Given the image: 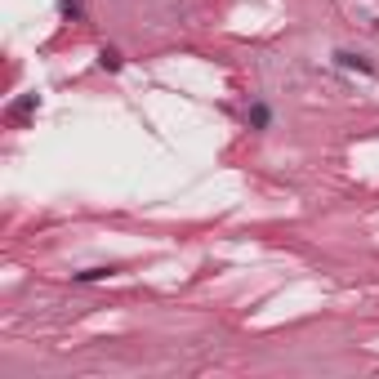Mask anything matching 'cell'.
I'll return each mask as SVG.
<instances>
[{"instance_id":"cell-1","label":"cell","mask_w":379,"mask_h":379,"mask_svg":"<svg viewBox=\"0 0 379 379\" xmlns=\"http://www.w3.org/2000/svg\"><path fill=\"white\" fill-rule=\"evenodd\" d=\"M335 63L343 72H361V76H379V68L370 58H361V54H353V49H335Z\"/></svg>"},{"instance_id":"cell-2","label":"cell","mask_w":379,"mask_h":379,"mask_svg":"<svg viewBox=\"0 0 379 379\" xmlns=\"http://www.w3.org/2000/svg\"><path fill=\"white\" fill-rule=\"evenodd\" d=\"M245 125H250V129H268V125H272L268 103H250V112H245Z\"/></svg>"},{"instance_id":"cell-3","label":"cell","mask_w":379,"mask_h":379,"mask_svg":"<svg viewBox=\"0 0 379 379\" xmlns=\"http://www.w3.org/2000/svg\"><path fill=\"white\" fill-rule=\"evenodd\" d=\"M98 68H103V72H121L125 58L117 54V49H103V54H98Z\"/></svg>"},{"instance_id":"cell-4","label":"cell","mask_w":379,"mask_h":379,"mask_svg":"<svg viewBox=\"0 0 379 379\" xmlns=\"http://www.w3.org/2000/svg\"><path fill=\"white\" fill-rule=\"evenodd\" d=\"M103 277H112V268H80L76 282H103Z\"/></svg>"},{"instance_id":"cell-5","label":"cell","mask_w":379,"mask_h":379,"mask_svg":"<svg viewBox=\"0 0 379 379\" xmlns=\"http://www.w3.org/2000/svg\"><path fill=\"white\" fill-rule=\"evenodd\" d=\"M31 107H41V98H36V94H27V98H23V103H18V107H14V117H27V112H31Z\"/></svg>"},{"instance_id":"cell-6","label":"cell","mask_w":379,"mask_h":379,"mask_svg":"<svg viewBox=\"0 0 379 379\" xmlns=\"http://www.w3.org/2000/svg\"><path fill=\"white\" fill-rule=\"evenodd\" d=\"M58 14H63V18H80V5H76V0H58Z\"/></svg>"}]
</instances>
